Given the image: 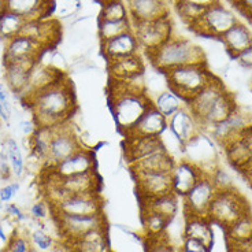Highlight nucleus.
Here are the masks:
<instances>
[{"instance_id":"60","label":"nucleus","mask_w":252,"mask_h":252,"mask_svg":"<svg viewBox=\"0 0 252 252\" xmlns=\"http://www.w3.org/2000/svg\"><path fill=\"white\" fill-rule=\"evenodd\" d=\"M10 239V234L6 233V225H3V220H0V240L3 243H7Z\"/></svg>"},{"instance_id":"29","label":"nucleus","mask_w":252,"mask_h":252,"mask_svg":"<svg viewBox=\"0 0 252 252\" xmlns=\"http://www.w3.org/2000/svg\"><path fill=\"white\" fill-rule=\"evenodd\" d=\"M183 237L197 240L208 248H213V246H214V232H213L211 220H208L207 217L184 215Z\"/></svg>"},{"instance_id":"55","label":"nucleus","mask_w":252,"mask_h":252,"mask_svg":"<svg viewBox=\"0 0 252 252\" xmlns=\"http://www.w3.org/2000/svg\"><path fill=\"white\" fill-rule=\"evenodd\" d=\"M10 89L7 88V85L3 81H0V103L3 104V107L6 108V111L10 115L13 114V107H11V101H10Z\"/></svg>"},{"instance_id":"18","label":"nucleus","mask_w":252,"mask_h":252,"mask_svg":"<svg viewBox=\"0 0 252 252\" xmlns=\"http://www.w3.org/2000/svg\"><path fill=\"white\" fill-rule=\"evenodd\" d=\"M250 125H251V122H250L248 115L243 113L240 108H237L229 118L217 124L204 132H207L218 144L223 145L226 144L227 141L239 137Z\"/></svg>"},{"instance_id":"40","label":"nucleus","mask_w":252,"mask_h":252,"mask_svg":"<svg viewBox=\"0 0 252 252\" xmlns=\"http://www.w3.org/2000/svg\"><path fill=\"white\" fill-rule=\"evenodd\" d=\"M141 222L145 237H159L166 234L171 220L155 211L141 210Z\"/></svg>"},{"instance_id":"7","label":"nucleus","mask_w":252,"mask_h":252,"mask_svg":"<svg viewBox=\"0 0 252 252\" xmlns=\"http://www.w3.org/2000/svg\"><path fill=\"white\" fill-rule=\"evenodd\" d=\"M215 141L207 132L200 130L183 145L181 158L197 166L204 174L210 176L220 166V154Z\"/></svg>"},{"instance_id":"41","label":"nucleus","mask_w":252,"mask_h":252,"mask_svg":"<svg viewBox=\"0 0 252 252\" xmlns=\"http://www.w3.org/2000/svg\"><path fill=\"white\" fill-rule=\"evenodd\" d=\"M226 241L230 243H250L252 241V211L243 215L233 225L225 229Z\"/></svg>"},{"instance_id":"6","label":"nucleus","mask_w":252,"mask_h":252,"mask_svg":"<svg viewBox=\"0 0 252 252\" xmlns=\"http://www.w3.org/2000/svg\"><path fill=\"white\" fill-rule=\"evenodd\" d=\"M236 22H239L236 14L218 0L206 7L199 19L189 28L204 37L220 38Z\"/></svg>"},{"instance_id":"12","label":"nucleus","mask_w":252,"mask_h":252,"mask_svg":"<svg viewBox=\"0 0 252 252\" xmlns=\"http://www.w3.org/2000/svg\"><path fill=\"white\" fill-rule=\"evenodd\" d=\"M217 193L214 183L210 176H203L195 187L183 197L184 215L207 217L208 207Z\"/></svg>"},{"instance_id":"56","label":"nucleus","mask_w":252,"mask_h":252,"mask_svg":"<svg viewBox=\"0 0 252 252\" xmlns=\"http://www.w3.org/2000/svg\"><path fill=\"white\" fill-rule=\"evenodd\" d=\"M37 125L33 120H22L18 122V130L24 137H31L33 133L36 132Z\"/></svg>"},{"instance_id":"32","label":"nucleus","mask_w":252,"mask_h":252,"mask_svg":"<svg viewBox=\"0 0 252 252\" xmlns=\"http://www.w3.org/2000/svg\"><path fill=\"white\" fill-rule=\"evenodd\" d=\"M220 40L227 54L234 59L240 52L247 50L252 44V33L246 24L239 21L220 37Z\"/></svg>"},{"instance_id":"15","label":"nucleus","mask_w":252,"mask_h":252,"mask_svg":"<svg viewBox=\"0 0 252 252\" xmlns=\"http://www.w3.org/2000/svg\"><path fill=\"white\" fill-rule=\"evenodd\" d=\"M133 174L140 200L171 192L170 171H134Z\"/></svg>"},{"instance_id":"45","label":"nucleus","mask_w":252,"mask_h":252,"mask_svg":"<svg viewBox=\"0 0 252 252\" xmlns=\"http://www.w3.org/2000/svg\"><path fill=\"white\" fill-rule=\"evenodd\" d=\"M1 252H34V248L32 246L29 236L25 233H21L17 227Z\"/></svg>"},{"instance_id":"49","label":"nucleus","mask_w":252,"mask_h":252,"mask_svg":"<svg viewBox=\"0 0 252 252\" xmlns=\"http://www.w3.org/2000/svg\"><path fill=\"white\" fill-rule=\"evenodd\" d=\"M51 214V207L48 203L45 200H37L34 202L29 208V215L36 222H41L48 218V215Z\"/></svg>"},{"instance_id":"19","label":"nucleus","mask_w":252,"mask_h":252,"mask_svg":"<svg viewBox=\"0 0 252 252\" xmlns=\"http://www.w3.org/2000/svg\"><path fill=\"white\" fill-rule=\"evenodd\" d=\"M130 22L152 21L170 15V0H125Z\"/></svg>"},{"instance_id":"59","label":"nucleus","mask_w":252,"mask_h":252,"mask_svg":"<svg viewBox=\"0 0 252 252\" xmlns=\"http://www.w3.org/2000/svg\"><path fill=\"white\" fill-rule=\"evenodd\" d=\"M183 1H188V3H192V4H197V6L207 7V6H210V4L215 3V1H218V0H183Z\"/></svg>"},{"instance_id":"3","label":"nucleus","mask_w":252,"mask_h":252,"mask_svg":"<svg viewBox=\"0 0 252 252\" xmlns=\"http://www.w3.org/2000/svg\"><path fill=\"white\" fill-rule=\"evenodd\" d=\"M147 57L155 69L163 73L184 64L206 62V55L199 45L188 38L176 36H171L157 50L148 52Z\"/></svg>"},{"instance_id":"2","label":"nucleus","mask_w":252,"mask_h":252,"mask_svg":"<svg viewBox=\"0 0 252 252\" xmlns=\"http://www.w3.org/2000/svg\"><path fill=\"white\" fill-rule=\"evenodd\" d=\"M108 99L115 124L124 134L139 122L152 104L151 97L145 92L132 91L118 80H110Z\"/></svg>"},{"instance_id":"36","label":"nucleus","mask_w":252,"mask_h":252,"mask_svg":"<svg viewBox=\"0 0 252 252\" xmlns=\"http://www.w3.org/2000/svg\"><path fill=\"white\" fill-rule=\"evenodd\" d=\"M176 160V158H173L169 152L163 150L129 166L133 173L134 171H171Z\"/></svg>"},{"instance_id":"37","label":"nucleus","mask_w":252,"mask_h":252,"mask_svg":"<svg viewBox=\"0 0 252 252\" xmlns=\"http://www.w3.org/2000/svg\"><path fill=\"white\" fill-rule=\"evenodd\" d=\"M151 101L152 106L157 108L159 113L163 114L167 120L173 114H176L180 108L185 106V101L178 94H174L170 88L164 89L155 96H152Z\"/></svg>"},{"instance_id":"16","label":"nucleus","mask_w":252,"mask_h":252,"mask_svg":"<svg viewBox=\"0 0 252 252\" xmlns=\"http://www.w3.org/2000/svg\"><path fill=\"white\" fill-rule=\"evenodd\" d=\"M203 176H206L203 170L190 163L189 160L184 158L177 159L170 171L171 192L176 193L180 199H183Z\"/></svg>"},{"instance_id":"46","label":"nucleus","mask_w":252,"mask_h":252,"mask_svg":"<svg viewBox=\"0 0 252 252\" xmlns=\"http://www.w3.org/2000/svg\"><path fill=\"white\" fill-rule=\"evenodd\" d=\"M29 239L32 241V246L34 248V252L37 250L41 252H48L54 248V244H55L52 236L45 232L44 226L36 227L33 232H31Z\"/></svg>"},{"instance_id":"39","label":"nucleus","mask_w":252,"mask_h":252,"mask_svg":"<svg viewBox=\"0 0 252 252\" xmlns=\"http://www.w3.org/2000/svg\"><path fill=\"white\" fill-rule=\"evenodd\" d=\"M25 19L18 14L0 8V38L6 43L22 33L25 26Z\"/></svg>"},{"instance_id":"22","label":"nucleus","mask_w":252,"mask_h":252,"mask_svg":"<svg viewBox=\"0 0 252 252\" xmlns=\"http://www.w3.org/2000/svg\"><path fill=\"white\" fill-rule=\"evenodd\" d=\"M166 129H167V118L151 104L143 114L139 122L124 136L125 137H160Z\"/></svg>"},{"instance_id":"43","label":"nucleus","mask_w":252,"mask_h":252,"mask_svg":"<svg viewBox=\"0 0 252 252\" xmlns=\"http://www.w3.org/2000/svg\"><path fill=\"white\" fill-rule=\"evenodd\" d=\"M99 18L111 19V21L129 18V11H127L125 0H106V1H103Z\"/></svg>"},{"instance_id":"21","label":"nucleus","mask_w":252,"mask_h":252,"mask_svg":"<svg viewBox=\"0 0 252 252\" xmlns=\"http://www.w3.org/2000/svg\"><path fill=\"white\" fill-rule=\"evenodd\" d=\"M226 91L225 84L220 81L218 77L215 76L207 85L199 91L197 94L185 104L189 108V111L193 114L197 122L202 120L203 115L207 113V110L215 103V100L220 97V94Z\"/></svg>"},{"instance_id":"38","label":"nucleus","mask_w":252,"mask_h":252,"mask_svg":"<svg viewBox=\"0 0 252 252\" xmlns=\"http://www.w3.org/2000/svg\"><path fill=\"white\" fill-rule=\"evenodd\" d=\"M0 148L6 152L7 158H8L11 171H13V177L21 178L25 173V159H24V154H22V150L17 143V140L14 137L7 136V137L1 140Z\"/></svg>"},{"instance_id":"8","label":"nucleus","mask_w":252,"mask_h":252,"mask_svg":"<svg viewBox=\"0 0 252 252\" xmlns=\"http://www.w3.org/2000/svg\"><path fill=\"white\" fill-rule=\"evenodd\" d=\"M132 31L145 54L157 50L173 36V22L170 15L152 21L132 22Z\"/></svg>"},{"instance_id":"42","label":"nucleus","mask_w":252,"mask_h":252,"mask_svg":"<svg viewBox=\"0 0 252 252\" xmlns=\"http://www.w3.org/2000/svg\"><path fill=\"white\" fill-rule=\"evenodd\" d=\"M132 29L130 19H97V37L100 41H106L108 38H113L118 34H122L125 32Z\"/></svg>"},{"instance_id":"24","label":"nucleus","mask_w":252,"mask_h":252,"mask_svg":"<svg viewBox=\"0 0 252 252\" xmlns=\"http://www.w3.org/2000/svg\"><path fill=\"white\" fill-rule=\"evenodd\" d=\"M0 8L18 14L25 21H38L50 14L51 0H0Z\"/></svg>"},{"instance_id":"14","label":"nucleus","mask_w":252,"mask_h":252,"mask_svg":"<svg viewBox=\"0 0 252 252\" xmlns=\"http://www.w3.org/2000/svg\"><path fill=\"white\" fill-rule=\"evenodd\" d=\"M47 50L36 40L25 34H18L4 43L3 63L7 62H31L36 63L41 57L43 51Z\"/></svg>"},{"instance_id":"33","label":"nucleus","mask_w":252,"mask_h":252,"mask_svg":"<svg viewBox=\"0 0 252 252\" xmlns=\"http://www.w3.org/2000/svg\"><path fill=\"white\" fill-rule=\"evenodd\" d=\"M220 147L223 148L227 162L232 164L233 167H236L239 171L246 169L247 166L252 162L251 150H250L247 141L241 134H240L239 137L227 141L226 144L220 145Z\"/></svg>"},{"instance_id":"48","label":"nucleus","mask_w":252,"mask_h":252,"mask_svg":"<svg viewBox=\"0 0 252 252\" xmlns=\"http://www.w3.org/2000/svg\"><path fill=\"white\" fill-rule=\"evenodd\" d=\"M210 177H211V180H213V183H214L217 190H223V189L233 188L234 187L233 180H232L230 174H229L226 170H223L220 166H218V167L210 174Z\"/></svg>"},{"instance_id":"5","label":"nucleus","mask_w":252,"mask_h":252,"mask_svg":"<svg viewBox=\"0 0 252 252\" xmlns=\"http://www.w3.org/2000/svg\"><path fill=\"white\" fill-rule=\"evenodd\" d=\"M251 213L250 203L239 189L233 188L217 190L208 207L207 218L213 225H218L223 230L240 220L243 215Z\"/></svg>"},{"instance_id":"17","label":"nucleus","mask_w":252,"mask_h":252,"mask_svg":"<svg viewBox=\"0 0 252 252\" xmlns=\"http://www.w3.org/2000/svg\"><path fill=\"white\" fill-rule=\"evenodd\" d=\"M43 176L52 178L69 196L100 192V177L97 176L96 170L70 177H55L50 173H44Z\"/></svg>"},{"instance_id":"26","label":"nucleus","mask_w":252,"mask_h":252,"mask_svg":"<svg viewBox=\"0 0 252 252\" xmlns=\"http://www.w3.org/2000/svg\"><path fill=\"white\" fill-rule=\"evenodd\" d=\"M167 127L183 145L202 130L200 124L197 122V120L193 117V114L189 111L187 106L180 108L167 120Z\"/></svg>"},{"instance_id":"11","label":"nucleus","mask_w":252,"mask_h":252,"mask_svg":"<svg viewBox=\"0 0 252 252\" xmlns=\"http://www.w3.org/2000/svg\"><path fill=\"white\" fill-rule=\"evenodd\" d=\"M51 214L87 215L104 213V200L100 192L70 195L61 202L51 204Z\"/></svg>"},{"instance_id":"47","label":"nucleus","mask_w":252,"mask_h":252,"mask_svg":"<svg viewBox=\"0 0 252 252\" xmlns=\"http://www.w3.org/2000/svg\"><path fill=\"white\" fill-rule=\"evenodd\" d=\"M145 252H178L167 234L159 237H145Z\"/></svg>"},{"instance_id":"35","label":"nucleus","mask_w":252,"mask_h":252,"mask_svg":"<svg viewBox=\"0 0 252 252\" xmlns=\"http://www.w3.org/2000/svg\"><path fill=\"white\" fill-rule=\"evenodd\" d=\"M51 134H52V129L50 127H37L31 137H25L28 139L26 150H29L32 157L37 162H41L44 166L48 162V157H50Z\"/></svg>"},{"instance_id":"30","label":"nucleus","mask_w":252,"mask_h":252,"mask_svg":"<svg viewBox=\"0 0 252 252\" xmlns=\"http://www.w3.org/2000/svg\"><path fill=\"white\" fill-rule=\"evenodd\" d=\"M70 252H110L107 226L99 227L69 241Z\"/></svg>"},{"instance_id":"31","label":"nucleus","mask_w":252,"mask_h":252,"mask_svg":"<svg viewBox=\"0 0 252 252\" xmlns=\"http://www.w3.org/2000/svg\"><path fill=\"white\" fill-rule=\"evenodd\" d=\"M107 70L110 74V80L124 81V80H129V78L140 76V74H144L145 67L140 54H137V55H132V57L118 58V59L108 61Z\"/></svg>"},{"instance_id":"58","label":"nucleus","mask_w":252,"mask_h":252,"mask_svg":"<svg viewBox=\"0 0 252 252\" xmlns=\"http://www.w3.org/2000/svg\"><path fill=\"white\" fill-rule=\"evenodd\" d=\"M226 252H252V241L250 243H230L226 241Z\"/></svg>"},{"instance_id":"57","label":"nucleus","mask_w":252,"mask_h":252,"mask_svg":"<svg viewBox=\"0 0 252 252\" xmlns=\"http://www.w3.org/2000/svg\"><path fill=\"white\" fill-rule=\"evenodd\" d=\"M234 7L252 21V0H230Z\"/></svg>"},{"instance_id":"20","label":"nucleus","mask_w":252,"mask_h":252,"mask_svg":"<svg viewBox=\"0 0 252 252\" xmlns=\"http://www.w3.org/2000/svg\"><path fill=\"white\" fill-rule=\"evenodd\" d=\"M140 50L141 48H140L139 41L132 29L113 38H108L106 41H100L101 55L107 62L113 59H118V58L137 55Z\"/></svg>"},{"instance_id":"44","label":"nucleus","mask_w":252,"mask_h":252,"mask_svg":"<svg viewBox=\"0 0 252 252\" xmlns=\"http://www.w3.org/2000/svg\"><path fill=\"white\" fill-rule=\"evenodd\" d=\"M174 3L177 13L180 15V18L183 19L185 24H188L189 26L193 25L196 21L199 19V17L202 15L206 7L197 6V4H192L188 1H183V0H171Z\"/></svg>"},{"instance_id":"61","label":"nucleus","mask_w":252,"mask_h":252,"mask_svg":"<svg viewBox=\"0 0 252 252\" xmlns=\"http://www.w3.org/2000/svg\"><path fill=\"white\" fill-rule=\"evenodd\" d=\"M99 1H100V3H103V1H106V0H99Z\"/></svg>"},{"instance_id":"10","label":"nucleus","mask_w":252,"mask_h":252,"mask_svg":"<svg viewBox=\"0 0 252 252\" xmlns=\"http://www.w3.org/2000/svg\"><path fill=\"white\" fill-rule=\"evenodd\" d=\"M80 148H82L81 140L70 125V121L57 126V127H52L50 141V157H48V162L44 167H51V166L57 164L58 162L73 155Z\"/></svg>"},{"instance_id":"50","label":"nucleus","mask_w":252,"mask_h":252,"mask_svg":"<svg viewBox=\"0 0 252 252\" xmlns=\"http://www.w3.org/2000/svg\"><path fill=\"white\" fill-rule=\"evenodd\" d=\"M19 188H21V185H19L18 181L6 184L4 187H1L0 188V203L8 204V203L13 202L15 196L18 195Z\"/></svg>"},{"instance_id":"34","label":"nucleus","mask_w":252,"mask_h":252,"mask_svg":"<svg viewBox=\"0 0 252 252\" xmlns=\"http://www.w3.org/2000/svg\"><path fill=\"white\" fill-rule=\"evenodd\" d=\"M140 202H141V210L155 211L170 220L176 218L180 210V197L173 192L158 196V197H152V199H144Z\"/></svg>"},{"instance_id":"51","label":"nucleus","mask_w":252,"mask_h":252,"mask_svg":"<svg viewBox=\"0 0 252 252\" xmlns=\"http://www.w3.org/2000/svg\"><path fill=\"white\" fill-rule=\"evenodd\" d=\"M178 252H211V248L206 247L197 240L184 237L183 246L180 247Z\"/></svg>"},{"instance_id":"28","label":"nucleus","mask_w":252,"mask_h":252,"mask_svg":"<svg viewBox=\"0 0 252 252\" xmlns=\"http://www.w3.org/2000/svg\"><path fill=\"white\" fill-rule=\"evenodd\" d=\"M125 154L129 164L166 150L159 137H125Z\"/></svg>"},{"instance_id":"27","label":"nucleus","mask_w":252,"mask_h":252,"mask_svg":"<svg viewBox=\"0 0 252 252\" xmlns=\"http://www.w3.org/2000/svg\"><path fill=\"white\" fill-rule=\"evenodd\" d=\"M239 108L236 103V97L232 92L225 91L220 94V97L215 100V103L208 108L207 113L203 115V118L199 121V124L202 126V130H208L210 127H213L217 124H220L222 121L229 118L232 114Z\"/></svg>"},{"instance_id":"9","label":"nucleus","mask_w":252,"mask_h":252,"mask_svg":"<svg viewBox=\"0 0 252 252\" xmlns=\"http://www.w3.org/2000/svg\"><path fill=\"white\" fill-rule=\"evenodd\" d=\"M57 225L59 233L66 243L81 237L82 234L99 227L107 226L104 213L87 215H69V214H51Z\"/></svg>"},{"instance_id":"52","label":"nucleus","mask_w":252,"mask_h":252,"mask_svg":"<svg viewBox=\"0 0 252 252\" xmlns=\"http://www.w3.org/2000/svg\"><path fill=\"white\" fill-rule=\"evenodd\" d=\"M4 213L8 218H11L14 222H17V223H21V222H24L26 220V214L21 210V208L15 204V203H8V204H4Z\"/></svg>"},{"instance_id":"1","label":"nucleus","mask_w":252,"mask_h":252,"mask_svg":"<svg viewBox=\"0 0 252 252\" xmlns=\"http://www.w3.org/2000/svg\"><path fill=\"white\" fill-rule=\"evenodd\" d=\"M22 100L28 104L37 127L50 129L69 122L77 106L74 91L66 76Z\"/></svg>"},{"instance_id":"4","label":"nucleus","mask_w":252,"mask_h":252,"mask_svg":"<svg viewBox=\"0 0 252 252\" xmlns=\"http://www.w3.org/2000/svg\"><path fill=\"white\" fill-rule=\"evenodd\" d=\"M164 76L167 80V87L178 94L187 104L199 91H202L214 78L215 74L207 67V62H203L174 67L166 71Z\"/></svg>"},{"instance_id":"13","label":"nucleus","mask_w":252,"mask_h":252,"mask_svg":"<svg viewBox=\"0 0 252 252\" xmlns=\"http://www.w3.org/2000/svg\"><path fill=\"white\" fill-rule=\"evenodd\" d=\"M44 173H50L55 177H70L84 174L96 170V159L92 150L82 147L66 159H63L51 167H44Z\"/></svg>"},{"instance_id":"53","label":"nucleus","mask_w":252,"mask_h":252,"mask_svg":"<svg viewBox=\"0 0 252 252\" xmlns=\"http://www.w3.org/2000/svg\"><path fill=\"white\" fill-rule=\"evenodd\" d=\"M13 177V171H11V166L8 162L6 152L0 148V180L1 181H8Z\"/></svg>"},{"instance_id":"54","label":"nucleus","mask_w":252,"mask_h":252,"mask_svg":"<svg viewBox=\"0 0 252 252\" xmlns=\"http://www.w3.org/2000/svg\"><path fill=\"white\" fill-rule=\"evenodd\" d=\"M234 61L244 69H252V44L247 50L240 52L239 55L234 58Z\"/></svg>"},{"instance_id":"23","label":"nucleus","mask_w":252,"mask_h":252,"mask_svg":"<svg viewBox=\"0 0 252 252\" xmlns=\"http://www.w3.org/2000/svg\"><path fill=\"white\" fill-rule=\"evenodd\" d=\"M21 34L36 40L44 48H51L59 41L61 28L54 19H38V21H26Z\"/></svg>"},{"instance_id":"25","label":"nucleus","mask_w":252,"mask_h":252,"mask_svg":"<svg viewBox=\"0 0 252 252\" xmlns=\"http://www.w3.org/2000/svg\"><path fill=\"white\" fill-rule=\"evenodd\" d=\"M34 63L31 62H7L3 63V78L10 92L18 97L25 94L32 67Z\"/></svg>"}]
</instances>
